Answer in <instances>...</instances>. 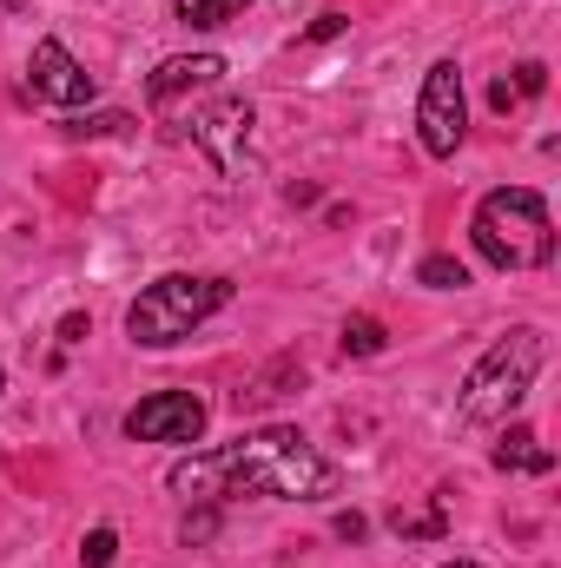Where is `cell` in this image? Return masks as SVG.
<instances>
[{
  "mask_svg": "<svg viewBox=\"0 0 561 568\" xmlns=\"http://www.w3.org/2000/svg\"><path fill=\"white\" fill-rule=\"evenodd\" d=\"M185 503H225V496H284V503H324L337 496V463H324L297 429H245L225 449H205L165 476Z\"/></svg>",
  "mask_w": 561,
  "mask_h": 568,
  "instance_id": "1",
  "label": "cell"
},
{
  "mask_svg": "<svg viewBox=\"0 0 561 568\" xmlns=\"http://www.w3.org/2000/svg\"><path fill=\"white\" fill-rule=\"evenodd\" d=\"M469 239H476L482 265H496V272H542V265H555V219H549V199L536 185H496L476 205Z\"/></svg>",
  "mask_w": 561,
  "mask_h": 568,
  "instance_id": "2",
  "label": "cell"
},
{
  "mask_svg": "<svg viewBox=\"0 0 561 568\" xmlns=\"http://www.w3.org/2000/svg\"><path fill=\"white\" fill-rule=\"evenodd\" d=\"M232 291H238V284L225 278V272H165V278H152L140 297H133L126 337L145 344V351H165V344L192 337L212 311H225Z\"/></svg>",
  "mask_w": 561,
  "mask_h": 568,
  "instance_id": "3",
  "label": "cell"
},
{
  "mask_svg": "<svg viewBox=\"0 0 561 568\" xmlns=\"http://www.w3.org/2000/svg\"><path fill=\"white\" fill-rule=\"evenodd\" d=\"M542 364H549V331L516 324L509 337H496V344L482 351V364L469 371V384H462V404H456L462 424H502V417L536 390Z\"/></svg>",
  "mask_w": 561,
  "mask_h": 568,
  "instance_id": "4",
  "label": "cell"
},
{
  "mask_svg": "<svg viewBox=\"0 0 561 568\" xmlns=\"http://www.w3.org/2000/svg\"><path fill=\"white\" fill-rule=\"evenodd\" d=\"M417 140H422L429 159H456V145L469 140V100H462V67H456V60H436V67L422 73Z\"/></svg>",
  "mask_w": 561,
  "mask_h": 568,
  "instance_id": "5",
  "label": "cell"
},
{
  "mask_svg": "<svg viewBox=\"0 0 561 568\" xmlns=\"http://www.w3.org/2000/svg\"><path fill=\"white\" fill-rule=\"evenodd\" d=\"M205 424H212V410H205L198 390H152V397H140L126 410V436L133 443H198Z\"/></svg>",
  "mask_w": 561,
  "mask_h": 568,
  "instance_id": "6",
  "label": "cell"
},
{
  "mask_svg": "<svg viewBox=\"0 0 561 568\" xmlns=\"http://www.w3.org/2000/svg\"><path fill=\"white\" fill-rule=\"evenodd\" d=\"M27 87H33V100H47V106H86V100H93V73H86L60 40H33Z\"/></svg>",
  "mask_w": 561,
  "mask_h": 568,
  "instance_id": "7",
  "label": "cell"
},
{
  "mask_svg": "<svg viewBox=\"0 0 561 568\" xmlns=\"http://www.w3.org/2000/svg\"><path fill=\"white\" fill-rule=\"evenodd\" d=\"M245 140H252V100H218L192 120V145L218 165V172H238L245 165Z\"/></svg>",
  "mask_w": 561,
  "mask_h": 568,
  "instance_id": "8",
  "label": "cell"
},
{
  "mask_svg": "<svg viewBox=\"0 0 561 568\" xmlns=\"http://www.w3.org/2000/svg\"><path fill=\"white\" fill-rule=\"evenodd\" d=\"M218 80H225V60H218V53H172V60L152 67L145 100H152V106H172L178 93H198V87H218Z\"/></svg>",
  "mask_w": 561,
  "mask_h": 568,
  "instance_id": "9",
  "label": "cell"
},
{
  "mask_svg": "<svg viewBox=\"0 0 561 568\" xmlns=\"http://www.w3.org/2000/svg\"><path fill=\"white\" fill-rule=\"evenodd\" d=\"M496 469H529V476H549L555 469V456L542 449V436L529 424H516L509 436H502V449H496Z\"/></svg>",
  "mask_w": 561,
  "mask_h": 568,
  "instance_id": "10",
  "label": "cell"
},
{
  "mask_svg": "<svg viewBox=\"0 0 561 568\" xmlns=\"http://www.w3.org/2000/svg\"><path fill=\"white\" fill-rule=\"evenodd\" d=\"M384 351H390V331L370 311H350L344 317V357H384Z\"/></svg>",
  "mask_w": 561,
  "mask_h": 568,
  "instance_id": "11",
  "label": "cell"
},
{
  "mask_svg": "<svg viewBox=\"0 0 561 568\" xmlns=\"http://www.w3.org/2000/svg\"><path fill=\"white\" fill-rule=\"evenodd\" d=\"M252 0H172V13L185 20V27H225V20H238Z\"/></svg>",
  "mask_w": 561,
  "mask_h": 568,
  "instance_id": "12",
  "label": "cell"
},
{
  "mask_svg": "<svg viewBox=\"0 0 561 568\" xmlns=\"http://www.w3.org/2000/svg\"><path fill=\"white\" fill-rule=\"evenodd\" d=\"M417 284H429V291H462V284H469V265L449 258V252H429L417 265Z\"/></svg>",
  "mask_w": 561,
  "mask_h": 568,
  "instance_id": "13",
  "label": "cell"
},
{
  "mask_svg": "<svg viewBox=\"0 0 561 568\" xmlns=\"http://www.w3.org/2000/svg\"><path fill=\"white\" fill-rule=\"evenodd\" d=\"M442 503H449V489H442V496H436V509H429V516H397V523H390V529H397V536H404V542H436V536H442V529H449V516H442Z\"/></svg>",
  "mask_w": 561,
  "mask_h": 568,
  "instance_id": "14",
  "label": "cell"
},
{
  "mask_svg": "<svg viewBox=\"0 0 561 568\" xmlns=\"http://www.w3.org/2000/svg\"><path fill=\"white\" fill-rule=\"evenodd\" d=\"M113 133H133V113H86V120H67V140H113Z\"/></svg>",
  "mask_w": 561,
  "mask_h": 568,
  "instance_id": "15",
  "label": "cell"
},
{
  "mask_svg": "<svg viewBox=\"0 0 561 568\" xmlns=\"http://www.w3.org/2000/svg\"><path fill=\"white\" fill-rule=\"evenodd\" d=\"M80 562L86 568H113L120 562V536H113V529H93V536L80 542Z\"/></svg>",
  "mask_w": 561,
  "mask_h": 568,
  "instance_id": "16",
  "label": "cell"
},
{
  "mask_svg": "<svg viewBox=\"0 0 561 568\" xmlns=\"http://www.w3.org/2000/svg\"><path fill=\"white\" fill-rule=\"evenodd\" d=\"M178 536H185V549H192V542H212V536H218V503H198V509L178 523Z\"/></svg>",
  "mask_w": 561,
  "mask_h": 568,
  "instance_id": "17",
  "label": "cell"
},
{
  "mask_svg": "<svg viewBox=\"0 0 561 568\" xmlns=\"http://www.w3.org/2000/svg\"><path fill=\"white\" fill-rule=\"evenodd\" d=\"M509 87H516V100H542V93H549V67H542V60H522Z\"/></svg>",
  "mask_w": 561,
  "mask_h": 568,
  "instance_id": "18",
  "label": "cell"
},
{
  "mask_svg": "<svg viewBox=\"0 0 561 568\" xmlns=\"http://www.w3.org/2000/svg\"><path fill=\"white\" fill-rule=\"evenodd\" d=\"M86 331H93V317H86V311H67L53 337H60V344H86Z\"/></svg>",
  "mask_w": 561,
  "mask_h": 568,
  "instance_id": "19",
  "label": "cell"
},
{
  "mask_svg": "<svg viewBox=\"0 0 561 568\" xmlns=\"http://www.w3.org/2000/svg\"><path fill=\"white\" fill-rule=\"evenodd\" d=\"M344 27H350V20H344V13H317V20H310V40H337V33H344Z\"/></svg>",
  "mask_w": 561,
  "mask_h": 568,
  "instance_id": "20",
  "label": "cell"
},
{
  "mask_svg": "<svg viewBox=\"0 0 561 568\" xmlns=\"http://www.w3.org/2000/svg\"><path fill=\"white\" fill-rule=\"evenodd\" d=\"M364 536H370V523H364L357 509H350V516H337V542H364Z\"/></svg>",
  "mask_w": 561,
  "mask_h": 568,
  "instance_id": "21",
  "label": "cell"
},
{
  "mask_svg": "<svg viewBox=\"0 0 561 568\" xmlns=\"http://www.w3.org/2000/svg\"><path fill=\"white\" fill-rule=\"evenodd\" d=\"M489 106H496V113H509V106H516V87H509V80H496V87H489Z\"/></svg>",
  "mask_w": 561,
  "mask_h": 568,
  "instance_id": "22",
  "label": "cell"
},
{
  "mask_svg": "<svg viewBox=\"0 0 561 568\" xmlns=\"http://www.w3.org/2000/svg\"><path fill=\"white\" fill-rule=\"evenodd\" d=\"M284 199H290V205H317V185H310V179H297V185H284Z\"/></svg>",
  "mask_w": 561,
  "mask_h": 568,
  "instance_id": "23",
  "label": "cell"
},
{
  "mask_svg": "<svg viewBox=\"0 0 561 568\" xmlns=\"http://www.w3.org/2000/svg\"><path fill=\"white\" fill-rule=\"evenodd\" d=\"M0 7H7V13H33V0H0Z\"/></svg>",
  "mask_w": 561,
  "mask_h": 568,
  "instance_id": "24",
  "label": "cell"
},
{
  "mask_svg": "<svg viewBox=\"0 0 561 568\" xmlns=\"http://www.w3.org/2000/svg\"><path fill=\"white\" fill-rule=\"evenodd\" d=\"M442 568H482V562H442Z\"/></svg>",
  "mask_w": 561,
  "mask_h": 568,
  "instance_id": "25",
  "label": "cell"
},
{
  "mask_svg": "<svg viewBox=\"0 0 561 568\" xmlns=\"http://www.w3.org/2000/svg\"><path fill=\"white\" fill-rule=\"evenodd\" d=\"M0 384H7V377H0Z\"/></svg>",
  "mask_w": 561,
  "mask_h": 568,
  "instance_id": "26",
  "label": "cell"
}]
</instances>
